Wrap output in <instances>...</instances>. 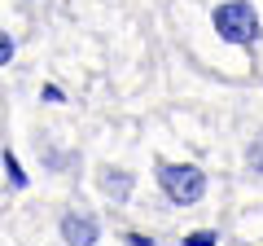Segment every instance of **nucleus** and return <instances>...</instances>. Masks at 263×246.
<instances>
[{
    "label": "nucleus",
    "mask_w": 263,
    "mask_h": 246,
    "mask_svg": "<svg viewBox=\"0 0 263 246\" xmlns=\"http://www.w3.org/2000/svg\"><path fill=\"white\" fill-rule=\"evenodd\" d=\"M211 31L228 48H254L263 40L259 9H254L250 0H219L215 9H211Z\"/></svg>",
    "instance_id": "obj_1"
},
{
    "label": "nucleus",
    "mask_w": 263,
    "mask_h": 246,
    "mask_svg": "<svg viewBox=\"0 0 263 246\" xmlns=\"http://www.w3.org/2000/svg\"><path fill=\"white\" fill-rule=\"evenodd\" d=\"M158 189L167 194L176 207H193L206 198V171L197 163H158Z\"/></svg>",
    "instance_id": "obj_2"
},
{
    "label": "nucleus",
    "mask_w": 263,
    "mask_h": 246,
    "mask_svg": "<svg viewBox=\"0 0 263 246\" xmlns=\"http://www.w3.org/2000/svg\"><path fill=\"white\" fill-rule=\"evenodd\" d=\"M101 237V220L88 216V211H66L62 216V242L70 246H97Z\"/></svg>",
    "instance_id": "obj_3"
},
{
    "label": "nucleus",
    "mask_w": 263,
    "mask_h": 246,
    "mask_svg": "<svg viewBox=\"0 0 263 246\" xmlns=\"http://www.w3.org/2000/svg\"><path fill=\"white\" fill-rule=\"evenodd\" d=\"M101 189H105L110 202H127L132 189H136V176H132V171H119V167H105L101 171Z\"/></svg>",
    "instance_id": "obj_4"
},
{
    "label": "nucleus",
    "mask_w": 263,
    "mask_h": 246,
    "mask_svg": "<svg viewBox=\"0 0 263 246\" xmlns=\"http://www.w3.org/2000/svg\"><path fill=\"white\" fill-rule=\"evenodd\" d=\"M0 163H5V176H9V185L13 189H27V171H22V163H18V154H0Z\"/></svg>",
    "instance_id": "obj_5"
},
{
    "label": "nucleus",
    "mask_w": 263,
    "mask_h": 246,
    "mask_svg": "<svg viewBox=\"0 0 263 246\" xmlns=\"http://www.w3.org/2000/svg\"><path fill=\"white\" fill-rule=\"evenodd\" d=\"M246 167H250L254 176H263V136L250 141V150H246Z\"/></svg>",
    "instance_id": "obj_6"
},
{
    "label": "nucleus",
    "mask_w": 263,
    "mask_h": 246,
    "mask_svg": "<svg viewBox=\"0 0 263 246\" xmlns=\"http://www.w3.org/2000/svg\"><path fill=\"white\" fill-rule=\"evenodd\" d=\"M13 57H18V40H13V36H9V31H0V71L9 66Z\"/></svg>",
    "instance_id": "obj_7"
},
{
    "label": "nucleus",
    "mask_w": 263,
    "mask_h": 246,
    "mask_svg": "<svg viewBox=\"0 0 263 246\" xmlns=\"http://www.w3.org/2000/svg\"><path fill=\"white\" fill-rule=\"evenodd\" d=\"M184 246H219V237L211 229H193V233H184Z\"/></svg>",
    "instance_id": "obj_8"
},
{
    "label": "nucleus",
    "mask_w": 263,
    "mask_h": 246,
    "mask_svg": "<svg viewBox=\"0 0 263 246\" xmlns=\"http://www.w3.org/2000/svg\"><path fill=\"white\" fill-rule=\"evenodd\" d=\"M40 101H44V106H66V93L57 84H44V88H40Z\"/></svg>",
    "instance_id": "obj_9"
},
{
    "label": "nucleus",
    "mask_w": 263,
    "mask_h": 246,
    "mask_svg": "<svg viewBox=\"0 0 263 246\" xmlns=\"http://www.w3.org/2000/svg\"><path fill=\"white\" fill-rule=\"evenodd\" d=\"M70 163H75V159H70V154H62V150H44V167H70Z\"/></svg>",
    "instance_id": "obj_10"
},
{
    "label": "nucleus",
    "mask_w": 263,
    "mask_h": 246,
    "mask_svg": "<svg viewBox=\"0 0 263 246\" xmlns=\"http://www.w3.org/2000/svg\"><path fill=\"white\" fill-rule=\"evenodd\" d=\"M123 242L127 246H154V237L149 233H123Z\"/></svg>",
    "instance_id": "obj_11"
}]
</instances>
